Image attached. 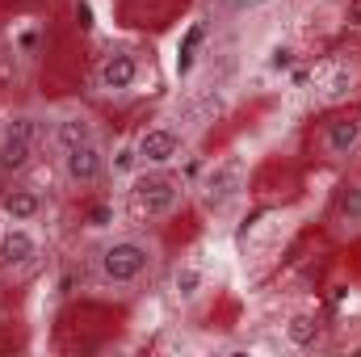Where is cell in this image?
I'll list each match as a JSON object with an SVG mask.
<instances>
[{
    "instance_id": "cell-15",
    "label": "cell",
    "mask_w": 361,
    "mask_h": 357,
    "mask_svg": "<svg viewBox=\"0 0 361 357\" xmlns=\"http://www.w3.org/2000/svg\"><path fill=\"white\" fill-rule=\"evenodd\" d=\"M336 210H341V223L345 227H361V185H345L341 189Z\"/></svg>"
},
{
    "instance_id": "cell-3",
    "label": "cell",
    "mask_w": 361,
    "mask_h": 357,
    "mask_svg": "<svg viewBox=\"0 0 361 357\" xmlns=\"http://www.w3.org/2000/svg\"><path fill=\"white\" fill-rule=\"evenodd\" d=\"M244 185H248V164H244V156H223V160L202 177V198H206L210 206H231V202L244 193Z\"/></svg>"
},
{
    "instance_id": "cell-5",
    "label": "cell",
    "mask_w": 361,
    "mask_h": 357,
    "mask_svg": "<svg viewBox=\"0 0 361 357\" xmlns=\"http://www.w3.org/2000/svg\"><path fill=\"white\" fill-rule=\"evenodd\" d=\"M109 160H105V147L92 139V143H80V147H68L63 152V181L72 189H89L97 181L105 177Z\"/></svg>"
},
{
    "instance_id": "cell-17",
    "label": "cell",
    "mask_w": 361,
    "mask_h": 357,
    "mask_svg": "<svg viewBox=\"0 0 361 357\" xmlns=\"http://www.w3.org/2000/svg\"><path fill=\"white\" fill-rule=\"evenodd\" d=\"M265 4H269V0H223V8H227V13H240V17H244V13L265 8Z\"/></svg>"
},
{
    "instance_id": "cell-19",
    "label": "cell",
    "mask_w": 361,
    "mask_h": 357,
    "mask_svg": "<svg viewBox=\"0 0 361 357\" xmlns=\"http://www.w3.org/2000/svg\"><path fill=\"white\" fill-rule=\"evenodd\" d=\"M349 25H361V0H349Z\"/></svg>"
},
{
    "instance_id": "cell-12",
    "label": "cell",
    "mask_w": 361,
    "mask_h": 357,
    "mask_svg": "<svg viewBox=\"0 0 361 357\" xmlns=\"http://www.w3.org/2000/svg\"><path fill=\"white\" fill-rule=\"evenodd\" d=\"M319 320L315 315H294L290 324H286V341L294 345V349H311V345H319Z\"/></svg>"
},
{
    "instance_id": "cell-11",
    "label": "cell",
    "mask_w": 361,
    "mask_h": 357,
    "mask_svg": "<svg viewBox=\"0 0 361 357\" xmlns=\"http://www.w3.org/2000/svg\"><path fill=\"white\" fill-rule=\"evenodd\" d=\"M97 139V126H92L89 114H63L55 122V143L68 152V147H80V143H92Z\"/></svg>"
},
{
    "instance_id": "cell-8",
    "label": "cell",
    "mask_w": 361,
    "mask_h": 357,
    "mask_svg": "<svg viewBox=\"0 0 361 357\" xmlns=\"http://www.w3.org/2000/svg\"><path fill=\"white\" fill-rule=\"evenodd\" d=\"M139 80V59L130 51H109L97 63V89L101 92H130Z\"/></svg>"
},
{
    "instance_id": "cell-20",
    "label": "cell",
    "mask_w": 361,
    "mask_h": 357,
    "mask_svg": "<svg viewBox=\"0 0 361 357\" xmlns=\"http://www.w3.org/2000/svg\"><path fill=\"white\" fill-rule=\"evenodd\" d=\"M353 353H357V357H361V345H353Z\"/></svg>"
},
{
    "instance_id": "cell-1",
    "label": "cell",
    "mask_w": 361,
    "mask_h": 357,
    "mask_svg": "<svg viewBox=\"0 0 361 357\" xmlns=\"http://www.w3.org/2000/svg\"><path fill=\"white\" fill-rule=\"evenodd\" d=\"M152 265H156V248L135 240V236L105 244L101 257H97V269H101V277L109 286H135L143 273H152Z\"/></svg>"
},
{
    "instance_id": "cell-2",
    "label": "cell",
    "mask_w": 361,
    "mask_h": 357,
    "mask_svg": "<svg viewBox=\"0 0 361 357\" xmlns=\"http://www.w3.org/2000/svg\"><path fill=\"white\" fill-rule=\"evenodd\" d=\"M34 135H38L34 114H8L0 122V169L4 173H21L34 160Z\"/></svg>"
},
{
    "instance_id": "cell-6",
    "label": "cell",
    "mask_w": 361,
    "mask_h": 357,
    "mask_svg": "<svg viewBox=\"0 0 361 357\" xmlns=\"http://www.w3.org/2000/svg\"><path fill=\"white\" fill-rule=\"evenodd\" d=\"M180 147H185V139H180V131H173V126H147L135 139V156H139L143 169H169L180 156Z\"/></svg>"
},
{
    "instance_id": "cell-16",
    "label": "cell",
    "mask_w": 361,
    "mask_h": 357,
    "mask_svg": "<svg viewBox=\"0 0 361 357\" xmlns=\"http://www.w3.org/2000/svg\"><path fill=\"white\" fill-rule=\"evenodd\" d=\"M135 164H139V156H135V143H130V147H122V152L114 156V173H130Z\"/></svg>"
},
{
    "instance_id": "cell-10",
    "label": "cell",
    "mask_w": 361,
    "mask_h": 357,
    "mask_svg": "<svg viewBox=\"0 0 361 357\" xmlns=\"http://www.w3.org/2000/svg\"><path fill=\"white\" fill-rule=\"evenodd\" d=\"M42 193L38 189H30V185H13V189H4L0 193V214L8 219V223H34L38 214H42Z\"/></svg>"
},
{
    "instance_id": "cell-14",
    "label": "cell",
    "mask_w": 361,
    "mask_h": 357,
    "mask_svg": "<svg viewBox=\"0 0 361 357\" xmlns=\"http://www.w3.org/2000/svg\"><path fill=\"white\" fill-rule=\"evenodd\" d=\"M173 290H177L180 303H193V298L206 290V273H202L197 265H180L177 277H173Z\"/></svg>"
},
{
    "instance_id": "cell-4",
    "label": "cell",
    "mask_w": 361,
    "mask_h": 357,
    "mask_svg": "<svg viewBox=\"0 0 361 357\" xmlns=\"http://www.w3.org/2000/svg\"><path fill=\"white\" fill-rule=\"evenodd\" d=\"M180 193H185V189H180L173 177L152 173V177H143L135 185V210H139L143 219H169L180 206Z\"/></svg>"
},
{
    "instance_id": "cell-7",
    "label": "cell",
    "mask_w": 361,
    "mask_h": 357,
    "mask_svg": "<svg viewBox=\"0 0 361 357\" xmlns=\"http://www.w3.org/2000/svg\"><path fill=\"white\" fill-rule=\"evenodd\" d=\"M324 156L328 160H353L361 156V118L357 114H341L324 126Z\"/></svg>"
},
{
    "instance_id": "cell-18",
    "label": "cell",
    "mask_w": 361,
    "mask_h": 357,
    "mask_svg": "<svg viewBox=\"0 0 361 357\" xmlns=\"http://www.w3.org/2000/svg\"><path fill=\"white\" fill-rule=\"evenodd\" d=\"M290 63H294V51H290V47H277V51L269 55V68H273V72H286Z\"/></svg>"
},
{
    "instance_id": "cell-9",
    "label": "cell",
    "mask_w": 361,
    "mask_h": 357,
    "mask_svg": "<svg viewBox=\"0 0 361 357\" xmlns=\"http://www.w3.org/2000/svg\"><path fill=\"white\" fill-rule=\"evenodd\" d=\"M42 244L34 240V231L25 223H8V231L0 236V265L4 269H25L38 261Z\"/></svg>"
},
{
    "instance_id": "cell-13",
    "label": "cell",
    "mask_w": 361,
    "mask_h": 357,
    "mask_svg": "<svg viewBox=\"0 0 361 357\" xmlns=\"http://www.w3.org/2000/svg\"><path fill=\"white\" fill-rule=\"evenodd\" d=\"M357 85V68H349V59H341L336 68H332V76H328V85H324V97L328 101H345L349 92Z\"/></svg>"
}]
</instances>
